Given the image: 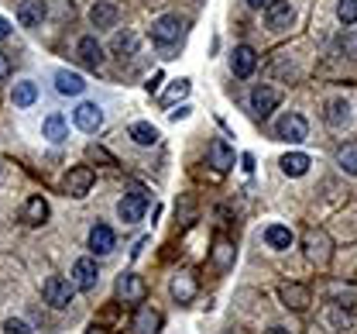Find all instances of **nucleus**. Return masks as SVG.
Returning a JSON list of instances; mask_svg holds the SVG:
<instances>
[{
  "mask_svg": "<svg viewBox=\"0 0 357 334\" xmlns=\"http://www.w3.org/2000/svg\"><path fill=\"white\" fill-rule=\"evenodd\" d=\"M162 331V314L155 307H137L134 314V334H158Z\"/></svg>",
  "mask_w": 357,
  "mask_h": 334,
  "instance_id": "obj_17",
  "label": "nucleus"
},
{
  "mask_svg": "<svg viewBox=\"0 0 357 334\" xmlns=\"http://www.w3.org/2000/svg\"><path fill=\"white\" fill-rule=\"evenodd\" d=\"M117 248V238H114V231L107 228V224H96L93 231H89V252L93 255H110Z\"/></svg>",
  "mask_w": 357,
  "mask_h": 334,
  "instance_id": "obj_18",
  "label": "nucleus"
},
{
  "mask_svg": "<svg viewBox=\"0 0 357 334\" xmlns=\"http://www.w3.org/2000/svg\"><path fill=\"white\" fill-rule=\"evenodd\" d=\"M248 3H251V7H268L271 0H248Z\"/></svg>",
  "mask_w": 357,
  "mask_h": 334,
  "instance_id": "obj_41",
  "label": "nucleus"
},
{
  "mask_svg": "<svg viewBox=\"0 0 357 334\" xmlns=\"http://www.w3.org/2000/svg\"><path fill=\"white\" fill-rule=\"evenodd\" d=\"M7 76H10V59H7V55L0 52V83H3Z\"/></svg>",
  "mask_w": 357,
  "mask_h": 334,
  "instance_id": "obj_37",
  "label": "nucleus"
},
{
  "mask_svg": "<svg viewBox=\"0 0 357 334\" xmlns=\"http://www.w3.org/2000/svg\"><path fill=\"white\" fill-rule=\"evenodd\" d=\"M114 52H121V55H134V52H137V35H134V31H121V35H114Z\"/></svg>",
  "mask_w": 357,
  "mask_h": 334,
  "instance_id": "obj_32",
  "label": "nucleus"
},
{
  "mask_svg": "<svg viewBox=\"0 0 357 334\" xmlns=\"http://www.w3.org/2000/svg\"><path fill=\"white\" fill-rule=\"evenodd\" d=\"M144 293H148V286H144V279H141L137 273H124V276L117 279V296H121L124 303H141Z\"/></svg>",
  "mask_w": 357,
  "mask_h": 334,
  "instance_id": "obj_12",
  "label": "nucleus"
},
{
  "mask_svg": "<svg viewBox=\"0 0 357 334\" xmlns=\"http://www.w3.org/2000/svg\"><path fill=\"white\" fill-rule=\"evenodd\" d=\"M10 35V24H7V17H0V42Z\"/></svg>",
  "mask_w": 357,
  "mask_h": 334,
  "instance_id": "obj_38",
  "label": "nucleus"
},
{
  "mask_svg": "<svg viewBox=\"0 0 357 334\" xmlns=\"http://www.w3.org/2000/svg\"><path fill=\"white\" fill-rule=\"evenodd\" d=\"M172 296H176L178 303H189V300L196 296V276H192V273L172 276Z\"/></svg>",
  "mask_w": 357,
  "mask_h": 334,
  "instance_id": "obj_25",
  "label": "nucleus"
},
{
  "mask_svg": "<svg viewBox=\"0 0 357 334\" xmlns=\"http://www.w3.org/2000/svg\"><path fill=\"white\" fill-rule=\"evenodd\" d=\"M265 21H268L271 31H289L292 21H296V10H292L289 0H271L265 7Z\"/></svg>",
  "mask_w": 357,
  "mask_h": 334,
  "instance_id": "obj_6",
  "label": "nucleus"
},
{
  "mask_svg": "<svg viewBox=\"0 0 357 334\" xmlns=\"http://www.w3.org/2000/svg\"><path fill=\"white\" fill-rule=\"evenodd\" d=\"M265 241H268V248H275V252H285V248H292V231L285 228V224H268V231H265Z\"/></svg>",
  "mask_w": 357,
  "mask_h": 334,
  "instance_id": "obj_26",
  "label": "nucleus"
},
{
  "mask_svg": "<svg viewBox=\"0 0 357 334\" xmlns=\"http://www.w3.org/2000/svg\"><path fill=\"white\" fill-rule=\"evenodd\" d=\"M76 52H79V59L86 62L89 69H100V66H103V45L96 42V35H86V38H79Z\"/></svg>",
  "mask_w": 357,
  "mask_h": 334,
  "instance_id": "obj_20",
  "label": "nucleus"
},
{
  "mask_svg": "<svg viewBox=\"0 0 357 334\" xmlns=\"http://www.w3.org/2000/svg\"><path fill=\"white\" fill-rule=\"evenodd\" d=\"M213 262H217V269L234 266V245L227 238H217V245H213Z\"/></svg>",
  "mask_w": 357,
  "mask_h": 334,
  "instance_id": "obj_31",
  "label": "nucleus"
},
{
  "mask_svg": "<svg viewBox=\"0 0 357 334\" xmlns=\"http://www.w3.org/2000/svg\"><path fill=\"white\" fill-rule=\"evenodd\" d=\"M278 166H282V173H285V176H292V180H299V176H306V173H310V155H306V152H289V155H282V162H278Z\"/></svg>",
  "mask_w": 357,
  "mask_h": 334,
  "instance_id": "obj_19",
  "label": "nucleus"
},
{
  "mask_svg": "<svg viewBox=\"0 0 357 334\" xmlns=\"http://www.w3.org/2000/svg\"><path fill=\"white\" fill-rule=\"evenodd\" d=\"M3 331H7V334H35L28 324H24V321H17V317H10V321L3 324Z\"/></svg>",
  "mask_w": 357,
  "mask_h": 334,
  "instance_id": "obj_35",
  "label": "nucleus"
},
{
  "mask_svg": "<svg viewBox=\"0 0 357 334\" xmlns=\"http://www.w3.org/2000/svg\"><path fill=\"white\" fill-rule=\"evenodd\" d=\"M278 100H282V94H278L275 87H265V83H261V87L251 90V110H255L258 117H268V114L278 107Z\"/></svg>",
  "mask_w": 357,
  "mask_h": 334,
  "instance_id": "obj_11",
  "label": "nucleus"
},
{
  "mask_svg": "<svg viewBox=\"0 0 357 334\" xmlns=\"http://www.w3.org/2000/svg\"><path fill=\"white\" fill-rule=\"evenodd\" d=\"M55 90L62 96H79L86 90V80L79 73H69V69H55Z\"/></svg>",
  "mask_w": 357,
  "mask_h": 334,
  "instance_id": "obj_16",
  "label": "nucleus"
},
{
  "mask_svg": "<svg viewBox=\"0 0 357 334\" xmlns=\"http://www.w3.org/2000/svg\"><path fill=\"white\" fill-rule=\"evenodd\" d=\"M69 279L76 283V289H83V293L96 289V283H100L96 259H93V255H86V259H76V266H73V276H69Z\"/></svg>",
  "mask_w": 357,
  "mask_h": 334,
  "instance_id": "obj_8",
  "label": "nucleus"
},
{
  "mask_svg": "<svg viewBox=\"0 0 357 334\" xmlns=\"http://www.w3.org/2000/svg\"><path fill=\"white\" fill-rule=\"evenodd\" d=\"M337 17L344 24H357V0H340L337 3Z\"/></svg>",
  "mask_w": 357,
  "mask_h": 334,
  "instance_id": "obj_33",
  "label": "nucleus"
},
{
  "mask_svg": "<svg viewBox=\"0 0 357 334\" xmlns=\"http://www.w3.org/2000/svg\"><path fill=\"white\" fill-rule=\"evenodd\" d=\"M48 221V203H45L42 196H31L28 203H24V224H31V228H38Z\"/></svg>",
  "mask_w": 357,
  "mask_h": 334,
  "instance_id": "obj_28",
  "label": "nucleus"
},
{
  "mask_svg": "<svg viewBox=\"0 0 357 334\" xmlns=\"http://www.w3.org/2000/svg\"><path fill=\"white\" fill-rule=\"evenodd\" d=\"M144 210H148V196H144V193H124V196L117 200V217H121L124 224H137V221L144 217Z\"/></svg>",
  "mask_w": 357,
  "mask_h": 334,
  "instance_id": "obj_7",
  "label": "nucleus"
},
{
  "mask_svg": "<svg viewBox=\"0 0 357 334\" xmlns=\"http://www.w3.org/2000/svg\"><path fill=\"white\" fill-rule=\"evenodd\" d=\"M10 100H14V107H31V103L38 100V83H35V80H21V83H14Z\"/></svg>",
  "mask_w": 357,
  "mask_h": 334,
  "instance_id": "obj_24",
  "label": "nucleus"
},
{
  "mask_svg": "<svg viewBox=\"0 0 357 334\" xmlns=\"http://www.w3.org/2000/svg\"><path fill=\"white\" fill-rule=\"evenodd\" d=\"M189 94V80H176V87L165 94V103H172V100H182V96Z\"/></svg>",
  "mask_w": 357,
  "mask_h": 334,
  "instance_id": "obj_34",
  "label": "nucleus"
},
{
  "mask_svg": "<svg viewBox=\"0 0 357 334\" xmlns=\"http://www.w3.org/2000/svg\"><path fill=\"white\" fill-rule=\"evenodd\" d=\"M45 17H48L45 0H21V3H17V21H21L24 28H38Z\"/></svg>",
  "mask_w": 357,
  "mask_h": 334,
  "instance_id": "obj_13",
  "label": "nucleus"
},
{
  "mask_svg": "<svg viewBox=\"0 0 357 334\" xmlns=\"http://www.w3.org/2000/svg\"><path fill=\"white\" fill-rule=\"evenodd\" d=\"M330 300L340 303V307H354L357 303V286H351V283H333V286H330Z\"/></svg>",
  "mask_w": 357,
  "mask_h": 334,
  "instance_id": "obj_29",
  "label": "nucleus"
},
{
  "mask_svg": "<svg viewBox=\"0 0 357 334\" xmlns=\"http://www.w3.org/2000/svg\"><path fill=\"white\" fill-rule=\"evenodd\" d=\"M347 48H351V55H357V31L347 38Z\"/></svg>",
  "mask_w": 357,
  "mask_h": 334,
  "instance_id": "obj_39",
  "label": "nucleus"
},
{
  "mask_svg": "<svg viewBox=\"0 0 357 334\" xmlns=\"http://www.w3.org/2000/svg\"><path fill=\"white\" fill-rule=\"evenodd\" d=\"M278 296H282V303H285L289 310H306V307H310V289L303 286V283H282V286H278Z\"/></svg>",
  "mask_w": 357,
  "mask_h": 334,
  "instance_id": "obj_14",
  "label": "nucleus"
},
{
  "mask_svg": "<svg viewBox=\"0 0 357 334\" xmlns=\"http://www.w3.org/2000/svg\"><path fill=\"white\" fill-rule=\"evenodd\" d=\"M73 121H76V128H79V131L96 135V131L103 128V107H100V103H93V100H83V103L73 110Z\"/></svg>",
  "mask_w": 357,
  "mask_h": 334,
  "instance_id": "obj_5",
  "label": "nucleus"
},
{
  "mask_svg": "<svg viewBox=\"0 0 357 334\" xmlns=\"http://www.w3.org/2000/svg\"><path fill=\"white\" fill-rule=\"evenodd\" d=\"M93 183H96V173H93L89 166H73V169L66 173V180H62V193L73 196V200H83V196L93 190Z\"/></svg>",
  "mask_w": 357,
  "mask_h": 334,
  "instance_id": "obj_3",
  "label": "nucleus"
},
{
  "mask_svg": "<svg viewBox=\"0 0 357 334\" xmlns=\"http://www.w3.org/2000/svg\"><path fill=\"white\" fill-rule=\"evenodd\" d=\"M117 17H121V10H117V3H110V0H96V3L89 7V21H93V28H114Z\"/></svg>",
  "mask_w": 357,
  "mask_h": 334,
  "instance_id": "obj_15",
  "label": "nucleus"
},
{
  "mask_svg": "<svg viewBox=\"0 0 357 334\" xmlns=\"http://www.w3.org/2000/svg\"><path fill=\"white\" fill-rule=\"evenodd\" d=\"M337 166L347 173V176H357V145H344L337 152Z\"/></svg>",
  "mask_w": 357,
  "mask_h": 334,
  "instance_id": "obj_30",
  "label": "nucleus"
},
{
  "mask_svg": "<svg viewBox=\"0 0 357 334\" xmlns=\"http://www.w3.org/2000/svg\"><path fill=\"white\" fill-rule=\"evenodd\" d=\"M265 334H292V331H289V328H268Z\"/></svg>",
  "mask_w": 357,
  "mask_h": 334,
  "instance_id": "obj_40",
  "label": "nucleus"
},
{
  "mask_svg": "<svg viewBox=\"0 0 357 334\" xmlns=\"http://www.w3.org/2000/svg\"><path fill=\"white\" fill-rule=\"evenodd\" d=\"M275 135H278V142L299 145L310 138V124H306L303 114H282V117L275 121Z\"/></svg>",
  "mask_w": 357,
  "mask_h": 334,
  "instance_id": "obj_2",
  "label": "nucleus"
},
{
  "mask_svg": "<svg viewBox=\"0 0 357 334\" xmlns=\"http://www.w3.org/2000/svg\"><path fill=\"white\" fill-rule=\"evenodd\" d=\"M86 334H103V331H100V328H89V331Z\"/></svg>",
  "mask_w": 357,
  "mask_h": 334,
  "instance_id": "obj_42",
  "label": "nucleus"
},
{
  "mask_svg": "<svg viewBox=\"0 0 357 334\" xmlns=\"http://www.w3.org/2000/svg\"><path fill=\"white\" fill-rule=\"evenodd\" d=\"M210 166L217 169V173H227V169H234V148L217 138V142H210Z\"/></svg>",
  "mask_w": 357,
  "mask_h": 334,
  "instance_id": "obj_21",
  "label": "nucleus"
},
{
  "mask_svg": "<svg viewBox=\"0 0 357 334\" xmlns=\"http://www.w3.org/2000/svg\"><path fill=\"white\" fill-rule=\"evenodd\" d=\"M303 245H306V259H310L312 266H326L330 262V255H333V241L326 238V231H306V238H303Z\"/></svg>",
  "mask_w": 357,
  "mask_h": 334,
  "instance_id": "obj_4",
  "label": "nucleus"
},
{
  "mask_svg": "<svg viewBox=\"0 0 357 334\" xmlns=\"http://www.w3.org/2000/svg\"><path fill=\"white\" fill-rule=\"evenodd\" d=\"M42 296L48 307H55V310H66L73 300H76V283L73 279H66V276H48L42 286Z\"/></svg>",
  "mask_w": 357,
  "mask_h": 334,
  "instance_id": "obj_1",
  "label": "nucleus"
},
{
  "mask_svg": "<svg viewBox=\"0 0 357 334\" xmlns=\"http://www.w3.org/2000/svg\"><path fill=\"white\" fill-rule=\"evenodd\" d=\"M323 121H326L330 128H344V124H351V103H347V100H330Z\"/></svg>",
  "mask_w": 357,
  "mask_h": 334,
  "instance_id": "obj_22",
  "label": "nucleus"
},
{
  "mask_svg": "<svg viewBox=\"0 0 357 334\" xmlns=\"http://www.w3.org/2000/svg\"><path fill=\"white\" fill-rule=\"evenodd\" d=\"M128 135H131L134 145H141V148H151V145L158 142V128H155V124H148V121H134Z\"/></svg>",
  "mask_w": 357,
  "mask_h": 334,
  "instance_id": "obj_27",
  "label": "nucleus"
},
{
  "mask_svg": "<svg viewBox=\"0 0 357 334\" xmlns=\"http://www.w3.org/2000/svg\"><path fill=\"white\" fill-rule=\"evenodd\" d=\"M255 66H258V52H255V48L251 45L234 48V55H230V69H234L237 80H248V76L255 73Z\"/></svg>",
  "mask_w": 357,
  "mask_h": 334,
  "instance_id": "obj_10",
  "label": "nucleus"
},
{
  "mask_svg": "<svg viewBox=\"0 0 357 334\" xmlns=\"http://www.w3.org/2000/svg\"><path fill=\"white\" fill-rule=\"evenodd\" d=\"M330 321H333L337 328H351V317H347V314H340V310H333V317H330Z\"/></svg>",
  "mask_w": 357,
  "mask_h": 334,
  "instance_id": "obj_36",
  "label": "nucleus"
},
{
  "mask_svg": "<svg viewBox=\"0 0 357 334\" xmlns=\"http://www.w3.org/2000/svg\"><path fill=\"white\" fill-rule=\"evenodd\" d=\"M178 35H182V21H178L176 14H162V17L151 24V38H155L158 45H172V42H178Z\"/></svg>",
  "mask_w": 357,
  "mask_h": 334,
  "instance_id": "obj_9",
  "label": "nucleus"
},
{
  "mask_svg": "<svg viewBox=\"0 0 357 334\" xmlns=\"http://www.w3.org/2000/svg\"><path fill=\"white\" fill-rule=\"evenodd\" d=\"M42 135L52 145L66 142V138H69V124H66V117H62V114H48V117H45V124H42Z\"/></svg>",
  "mask_w": 357,
  "mask_h": 334,
  "instance_id": "obj_23",
  "label": "nucleus"
}]
</instances>
